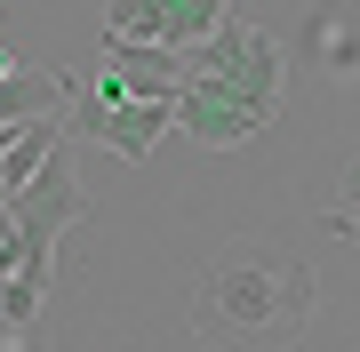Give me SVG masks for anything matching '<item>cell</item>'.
<instances>
[{"mask_svg": "<svg viewBox=\"0 0 360 352\" xmlns=\"http://www.w3.org/2000/svg\"><path fill=\"white\" fill-rule=\"evenodd\" d=\"M288 96V56L281 40H264L257 25L224 16L200 48L176 56V129L200 144V152H240L272 129Z\"/></svg>", "mask_w": 360, "mask_h": 352, "instance_id": "6da1fadb", "label": "cell"}, {"mask_svg": "<svg viewBox=\"0 0 360 352\" xmlns=\"http://www.w3.org/2000/svg\"><path fill=\"white\" fill-rule=\"evenodd\" d=\"M160 129H176V56L104 40L89 80L65 105V144H96L112 160H144L160 144Z\"/></svg>", "mask_w": 360, "mask_h": 352, "instance_id": "7a4b0ae2", "label": "cell"}, {"mask_svg": "<svg viewBox=\"0 0 360 352\" xmlns=\"http://www.w3.org/2000/svg\"><path fill=\"white\" fill-rule=\"evenodd\" d=\"M312 320V273L288 248H224L193 280V328L208 337H296Z\"/></svg>", "mask_w": 360, "mask_h": 352, "instance_id": "3957f363", "label": "cell"}, {"mask_svg": "<svg viewBox=\"0 0 360 352\" xmlns=\"http://www.w3.org/2000/svg\"><path fill=\"white\" fill-rule=\"evenodd\" d=\"M80 216H89V200H80V176H72V144H56L25 193L0 200V248H8L0 320H8V328L40 320V304H49V273H56V240H65Z\"/></svg>", "mask_w": 360, "mask_h": 352, "instance_id": "277c9868", "label": "cell"}, {"mask_svg": "<svg viewBox=\"0 0 360 352\" xmlns=\"http://www.w3.org/2000/svg\"><path fill=\"white\" fill-rule=\"evenodd\" d=\"M217 25H224L217 0H112L104 8V40H129V48H153V56L200 48Z\"/></svg>", "mask_w": 360, "mask_h": 352, "instance_id": "5b68a950", "label": "cell"}, {"mask_svg": "<svg viewBox=\"0 0 360 352\" xmlns=\"http://www.w3.org/2000/svg\"><path fill=\"white\" fill-rule=\"evenodd\" d=\"M65 105H72V80H56V72H25V65H16L8 80H0V129L49 120V112H65Z\"/></svg>", "mask_w": 360, "mask_h": 352, "instance_id": "8992f818", "label": "cell"}, {"mask_svg": "<svg viewBox=\"0 0 360 352\" xmlns=\"http://www.w3.org/2000/svg\"><path fill=\"white\" fill-rule=\"evenodd\" d=\"M8 72H16V56H8V48H0V80H8Z\"/></svg>", "mask_w": 360, "mask_h": 352, "instance_id": "52a82bcc", "label": "cell"}, {"mask_svg": "<svg viewBox=\"0 0 360 352\" xmlns=\"http://www.w3.org/2000/svg\"><path fill=\"white\" fill-rule=\"evenodd\" d=\"M0 280H8V248H0Z\"/></svg>", "mask_w": 360, "mask_h": 352, "instance_id": "ba28073f", "label": "cell"}]
</instances>
